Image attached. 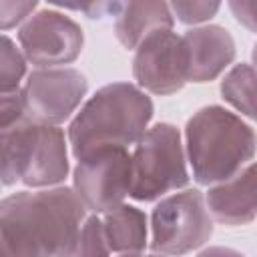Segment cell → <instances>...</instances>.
<instances>
[{
	"instance_id": "cell-19",
	"label": "cell",
	"mask_w": 257,
	"mask_h": 257,
	"mask_svg": "<svg viewBox=\"0 0 257 257\" xmlns=\"http://www.w3.org/2000/svg\"><path fill=\"white\" fill-rule=\"evenodd\" d=\"M221 8V0H171V12L183 24L211 20Z\"/></svg>"
},
{
	"instance_id": "cell-4",
	"label": "cell",
	"mask_w": 257,
	"mask_h": 257,
	"mask_svg": "<svg viewBox=\"0 0 257 257\" xmlns=\"http://www.w3.org/2000/svg\"><path fill=\"white\" fill-rule=\"evenodd\" d=\"M181 133L169 122L147 128L131 155V197L155 201L189 183Z\"/></svg>"
},
{
	"instance_id": "cell-16",
	"label": "cell",
	"mask_w": 257,
	"mask_h": 257,
	"mask_svg": "<svg viewBox=\"0 0 257 257\" xmlns=\"http://www.w3.org/2000/svg\"><path fill=\"white\" fill-rule=\"evenodd\" d=\"M223 98L247 118H255V70L249 62L233 66L221 80Z\"/></svg>"
},
{
	"instance_id": "cell-15",
	"label": "cell",
	"mask_w": 257,
	"mask_h": 257,
	"mask_svg": "<svg viewBox=\"0 0 257 257\" xmlns=\"http://www.w3.org/2000/svg\"><path fill=\"white\" fill-rule=\"evenodd\" d=\"M38 122L28 116L0 126V185H16L30 161Z\"/></svg>"
},
{
	"instance_id": "cell-21",
	"label": "cell",
	"mask_w": 257,
	"mask_h": 257,
	"mask_svg": "<svg viewBox=\"0 0 257 257\" xmlns=\"http://www.w3.org/2000/svg\"><path fill=\"white\" fill-rule=\"evenodd\" d=\"M38 0H0V30H10L26 20Z\"/></svg>"
},
{
	"instance_id": "cell-18",
	"label": "cell",
	"mask_w": 257,
	"mask_h": 257,
	"mask_svg": "<svg viewBox=\"0 0 257 257\" xmlns=\"http://www.w3.org/2000/svg\"><path fill=\"white\" fill-rule=\"evenodd\" d=\"M108 253L110 251H108V245L104 239L102 219L94 213L80 223L74 255H108Z\"/></svg>"
},
{
	"instance_id": "cell-10",
	"label": "cell",
	"mask_w": 257,
	"mask_h": 257,
	"mask_svg": "<svg viewBox=\"0 0 257 257\" xmlns=\"http://www.w3.org/2000/svg\"><path fill=\"white\" fill-rule=\"evenodd\" d=\"M181 38L187 54V82H211L235 60V40L223 26H197Z\"/></svg>"
},
{
	"instance_id": "cell-7",
	"label": "cell",
	"mask_w": 257,
	"mask_h": 257,
	"mask_svg": "<svg viewBox=\"0 0 257 257\" xmlns=\"http://www.w3.org/2000/svg\"><path fill=\"white\" fill-rule=\"evenodd\" d=\"M86 90L88 82L76 68H36L22 88L26 116L40 124H60L80 106Z\"/></svg>"
},
{
	"instance_id": "cell-17",
	"label": "cell",
	"mask_w": 257,
	"mask_h": 257,
	"mask_svg": "<svg viewBox=\"0 0 257 257\" xmlns=\"http://www.w3.org/2000/svg\"><path fill=\"white\" fill-rule=\"evenodd\" d=\"M26 74V58L16 48V44L0 34V90L20 88V82Z\"/></svg>"
},
{
	"instance_id": "cell-5",
	"label": "cell",
	"mask_w": 257,
	"mask_h": 257,
	"mask_svg": "<svg viewBox=\"0 0 257 257\" xmlns=\"http://www.w3.org/2000/svg\"><path fill=\"white\" fill-rule=\"evenodd\" d=\"M151 251L161 255H183L205 245L213 235V217L205 197L187 189L165 197L151 215Z\"/></svg>"
},
{
	"instance_id": "cell-13",
	"label": "cell",
	"mask_w": 257,
	"mask_h": 257,
	"mask_svg": "<svg viewBox=\"0 0 257 257\" xmlns=\"http://www.w3.org/2000/svg\"><path fill=\"white\" fill-rule=\"evenodd\" d=\"M173 24L175 16L167 0H122L114 14V34L128 50L159 30H173Z\"/></svg>"
},
{
	"instance_id": "cell-8",
	"label": "cell",
	"mask_w": 257,
	"mask_h": 257,
	"mask_svg": "<svg viewBox=\"0 0 257 257\" xmlns=\"http://www.w3.org/2000/svg\"><path fill=\"white\" fill-rule=\"evenodd\" d=\"M22 54L38 68L74 62L84 46L82 28L68 16L54 10H40L18 30Z\"/></svg>"
},
{
	"instance_id": "cell-12",
	"label": "cell",
	"mask_w": 257,
	"mask_h": 257,
	"mask_svg": "<svg viewBox=\"0 0 257 257\" xmlns=\"http://www.w3.org/2000/svg\"><path fill=\"white\" fill-rule=\"evenodd\" d=\"M68 169L66 139L62 128H58V124L38 122L32 155L20 183H24L26 187L58 185L68 175Z\"/></svg>"
},
{
	"instance_id": "cell-14",
	"label": "cell",
	"mask_w": 257,
	"mask_h": 257,
	"mask_svg": "<svg viewBox=\"0 0 257 257\" xmlns=\"http://www.w3.org/2000/svg\"><path fill=\"white\" fill-rule=\"evenodd\" d=\"M100 219L110 253L139 255L147 249V215L141 209L120 203Z\"/></svg>"
},
{
	"instance_id": "cell-23",
	"label": "cell",
	"mask_w": 257,
	"mask_h": 257,
	"mask_svg": "<svg viewBox=\"0 0 257 257\" xmlns=\"http://www.w3.org/2000/svg\"><path fill=\"white\" fill-rule=\"evenodd\" d=\"M229 8L233 16L249 30L255 32V14H253V0H229Z\"/></svg>"
},
{
	"instance_id": "cell-11",
	"label": "cell",
	"mask_w": 257,
	"mask_h": 257,
	"mask_svg": "<svg viewBox=\"0 0 257 257\" xmlns=\"http://www.w3.org/2000/svg\"><path fill=\"white\" fill-rule=\"evenodd\" d=\"M205 205L209 215L229 227L249 225L255 219V167L247 163L233 177L209 185Z\"/></svg>"
},
{
	"instance_id": "cell-9",
	"label": "cell",
	"mask_w": 257,
	"mask_h": 257,
	"mask_svg": "<svg viewBox=\"0 0 257 257\" xmlns=\"http://www.w3.org/2000/svg\"><path fill=\"white\" fill-rule=\"evenodd\" d=\"M133 74L141 88L167 96L179 92L187 82V54L183 38L173 30L147 36L137 48Z\"/></svg>"
},
{
	"instance_id": "cell-3",
	"label": "cell",
	"mask_w": 257,
	"mask_h": 257,
	"mask_svg": "<svg viewBox=\"0 0 257 257\" xmlns=\"http://www.w3.org/2000/svg\"><path fill=\"white\" fill-rule=\"evenodd\" d=\"M187 161L199 185H213L239 173L255 157V131L235 112L211 104L185 126Z\"/></svg>"
},
{
	"instance_id": "cell-20",
	"label": "cell",
	"mask_w": 257,
	"mask_h": 257,
	"mask_svg": "<svg viewBox=\"0 0 257 257\" xmlns=\"http://www.w3.org/2000/svg\"><path fill=\"white\" fill-rule=\"evenodd\" d=\"M54 6L82 12L90 20H100L104 16H114L122 0H48Z\"/></svg>"
},
{
	"instance_id": "cell-6",
	"label": "cell",
	"mask_w": 257,
	"mask_h": 257,
	"mask_svg": "<svg viewBox=\"0 0 257 257\" xmlns=\"http://www.w3.org/2000/svg\"><path fill=\"white\" fill-rule=\"evenodd\" d=\"M76 161L72 183L86 211L102 215L126 199L131 193V153L126 147L96 149Z\"/></svg>"
},
{
	"instance_id": "cell-22",
	"label": "cell",
	"mask_w": 257,
	"mask_h": 257,
	"mask_svg": "<svg viewBox=\"0 0 257 257\" xmlns=\"http://www.w3.org/2000/svg\"><path fill=\"white\" fill-rule=\"evenodd\" d=\"M26 116L22 88L0 90V126L12 124Z\"/></svg>"
},
{
	"instance_id": "cell-1",
	"label": "cell",
	"mask_w": 257,
	"mask_h": 257,
	"mask_svg": "<svg viewBox=\"0 0 257 257\" xmlns=\"http://www.w3.org/2000/svg\"><path fill=\"white\" fill-rule=\"evenodd\" d=\"M86 207L70 187L20 191L0 201L6 255H74Z\"/></svg>"
},
{
	"instance_id": "cell-2",
	"label": "cell",
	"mask_w": 257,
	"mask_h": 257,
	"mask_svg": "<svg viewBox=\"0 0 257 257\" xmlns=\"http://www.w3.org/2000/svg\"><path fill=\"white\" fill-rule=\"evenodd\" d=\"M155 106L151 96L131 82L98 88L68 126V143L76 159L104 147H131L147 131Z\"/></svg>"
}]
</instances>
